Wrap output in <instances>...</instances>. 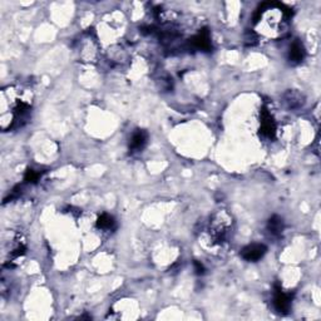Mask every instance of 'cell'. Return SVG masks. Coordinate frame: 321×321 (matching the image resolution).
<instances>
[{
  "instance_id": "cell-1",
  "label": "cell",
  "mask_w": 321,
  "mask_h": 321,
  "mask_svg": "<svg viewBox=\"0 0 321 321\" xmlns=\"http://www.w3.org/2000/svg\"><path fill=\"white\" fill-rule=\"evenodd\" d=\"M290 15V10L284 5L275 3L264 4L255 18L257 31L271 38H276L285 31Z\"/></svg>"
},
{
  "instance_id": "cell-2",
  "label": "cell",
  "mask_w": 321,
  "mask_h": 321,
  "mask_svg": "<svg viewBox=\"0 0 321 321\" xmlns=\"http://www.w3.org/2000/svg\"><path fill=\"white\" fill-rule=\"evenodd\" d=\"M233 220L232 216L225 210H220L216 214L212 215L210 220L209 233L212 244L223 245L230 238L232 232Z\"/></svg>"
},
{
  "instance_id": "cell-3",
  "label": "cell",
  "mask_w": 321,
  "mask_h": 321,
  "mask_svg": "<svg viewBox=\"0 0 321 321\" xmlns=\"http://www.w3.org/2000/svg\"><path fill=\"white\" fill-rule=\"evenodd\" d=\"M291 302H293L291 294L284 291L280 285H276L273 293V307L276 311L278 314H288L291 309Z\"/></svg>"
},
{
  "instance_id": "cell-4",
  "label": "cell",
  "mask_w": 321,
  "mask_h": 321,
  "mask_svg": "<svg viewBox=\"0 0 321 321\" xmlns=\"http://www.w3.org/2000/svg\"><path fill=\"white\" fill-rule=\"evenodd\" d=\"M260 133L267 139H272L276 134V122L266 108H262L260 114Z\"/></svg>"
},
{
  "instance_id": "cell-5",
  "label": "cell",
  "mask_w": 321,
  "mask_h": 321,
  "mask_svg": "<svg viewBox=\"0 0 321 321\" xmlns=\"http://www.w3.org/2000/svg\"><path fill=\"white\" fill-rule=\"evenodd\" d=\"M267 252V247L264 244H251L244 247L241 251L242 259L249 262H256L261 260Z\"/></svg>"
},
{
  "instance_id": "cell-6",
  "label": "cell",
  "mask_w": 321,
  "mask_h": 321,
  "mask_svg": "<svg viewBox=\"0 0 321 321\" xmlns=\"http://www.w3.org/2000/svg\"><path fill=\"white\" fill-rule=\"evenodd\" d=\"M191 46L193 47L194 49H197V51H211L212 44L209 30H207V29H202L198 34H196V35L191 39Z\"/></svg>"
},
{
  "instance_id": "cell-7",
  "label": "cell",
  "mask_w": 321,
  "mask_h": 321,
  "mask_svg": "<svg viewBox=\"0 0 321 321\" xmlns=\"http://www.w3.org/2000/svg\"><path fill=\"white\" fill-rule=\"evenodd\" d=\"M147 141H148V134L143 130H137L133 133L132 138L130 142V149L132 152H139L146 147Z\"/></svg>"
},
{
  "instance_id": "cell-8",
  "label": "cell",
  "mask_w": 321,
  "mask_h": 321,
  "mask_svg": "<svg viewBox=\"0 0 321 321\" xmlns=\"http://www.w3.org/2000/svg\"><path fill=\"white\" fill-rule=\"evenodd\" d=\"M305 58V48L300 41H294L289 51V60L293 64H299Z\"/></svg>"
},
{
  "instance_id": "cell-9",
  "label": "cell",
  "mask_w": 321,
  "mask_h": 321,
  "mask_svg": "<svg viewBox=\"0 0 321 321\" xmlns=\"http://www.w3.org/2000/svg\"><path fill=\"white\" fill-rule=\"evenodd\" d=\"M96 226L98 230L108 232V231H113L115 228V221L112 216H109L108 214H103L98 217Z\"/></svg>"
},
{
  "instance_id": "cell-10",
  "label": "cell",
  "mask_w": 321,
  "mask_h": 321,
  "mask_svg": "<svg viewBox=\"0 0 321 321\" xmlns=\"http://www.w3.org/2000/svg\"><path fill=\"white\" fill-rule=\"evenodd\" d=\"M267 230L271 235L280 236L284 231V221L280 216H272L267 222Z\"/></svg>"
},
{
  "instance_id": "cell-11",
  "label": "cell",
  "mask_w": 321,
  "mask_h": 321,
  "mask_svg": "<svg viewBox=\"0 0 321 321\" xmlns=\"http://www.w3.org/2000/svg\"><path fill=\"white\" fill-rule=\"evenodd\" d=\"M285 101L290 108H299L302 104V96L296 91H289L285 96Z\"/></svg>"
},
{
  "instance_id": "cell-12",
  "label": "cell",
  "mask_w": 321,
  "mask_h": 321,
  "mask_svg": "<svg viewBox=\"0 0 321 321\" xmlns=\"http://www.w3.org/2000/svg\"><path fill=\"white\" fill-rule=\"evenodd\" d=\"M41 177H42V172H38V171H34L31 170V168H29L27 172H25L24 181L27 183H36L39 180H41Z\"/></svg>"
},
{
  "instance_id": "cell-13",
  "label": "cell",
  "mask_w": 321,
  "mask_h": 321,
  "mask_svg": "<svg viewBox=\"0 0 321 321\" xmlns=\"http://www.w3.org/2000/svg\"><path fill=\"white\" fill-rule=\"evenodd\" d=\"M193 265H194V271H196L197 275H204L205 271H206V268H205L204 265L198 261H194Z\"/></svg>"
}]
</instances>
